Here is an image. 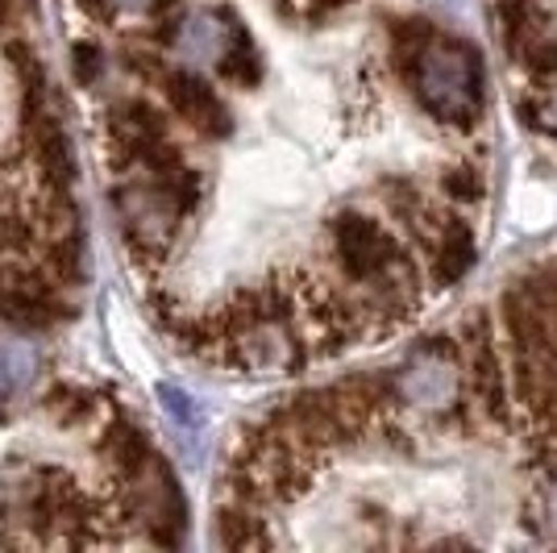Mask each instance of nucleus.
<instances>
[{
    "label": "nucleus",
    "mask_w": 557,
    "mask_h": 553,
    "mask_svg": "<svg viewBox=\"0 0 557 553\" xmlns=\"http://www.w3.org/2000/svg\"><path fill=\"white\" fill-rule=\"evenodd\" d=\"M408 79H412V93L424 105V113L437 116L442 125L470 130L483 113V59L458 38L433 34L417 50Z\"/></svg>",
    "instance_id": "nucleus-1"
},
{
    "label": "nucleus",
    "mask_w": 557,
    "mask_h": 553,
    "mask_svg": "<svg viewBox=\"0 0 557 553\" xmlns=\"http://www.w3.org/2000/svg\"><path fill=\"white\" fill-rule=\"evenodd\" d=\"M392 408L417 416V420H449L466 404V374L454 337H433L417 346L404 367L387 374Z\"/></svg>",
    "instance_id": "nucleus-2"
},
{
    "label": "nucleus",
    "mask_w": 557,
    "mask_h": 553,
    "mask_svg": "<svg viewBox=\"0 0 557 553\" xmlns=\"http://www.w3.org/2000/svg\"><path fill=\"white\" fill-rule=\"evenodd\" d=\"M329 237H333V254H337L342 271L354 283H371L408 258L404 246L395 242V233L367 212H337L329 221Z\"/></svg>",
    "instance_id": "nucleus-3"
},
{
    "label": "nucleus",
    "mask_w": 557,
    "mask_h": 553,
    "mask_svg": "<svg viewBox=\"0 0 557 553\" xmlns=\"http://www.w3.org/2000/svg\"><path fill=\"white\" fill-rule=\"evenodd\" d=\"M116 205H121V221H125V237H129V250L134 254L163 258L175 246V230L184 221V208L175 205L154 180L150 184L121 187Z\"/></svg>",
    "instance_id": "nucleus-4"
},
{
    "label": "nucleus",
    "mask_w": 557,
    "mask_h": 553,
    "mask_svg": "<svg viewBox=\"0 0 557 553\" xmlns=\"http://www.w3.org/2000/svg\"><path fill=\"white\" fill-rule=\"evenodd\" d=\"M67 317L63 300L54 296L42 275H4L0 283V321L17 333H42Z\"/></svg>",
    "instance_id": "nucleus-5"
},
{
    "label": "nucleus",
    "mask_w": 557,
    "mask_h": 553,
    "mask_svg": "<svg viewBox=\"0 0 557 553\" xmlns=\"http://www.w3.org/2000/svg\"><path fill=\"white\" fill-rule=\"evenodd\" d=\"M163 93H166V105L184 116L196 134H205V138H225L233 130L230 109L221 105V96L212 93L196 71H166Z\"/></svg>",
    "instance_id": "nucleus-6"
},
{
    "label": "nucleus",
    "mask_w": 557,
    "mask_h": 553,
    "mask_svg": "<svg viewBox=\"0 0 557 553\" xmlns=\"http://www.w3.org/2000/svg\"><path fill=\"white\" fill-rule=\"evenodd\" d=\"M237 29H242V25L233 17V9H205V13L180 17V29H175L171 47L180 50L187 63H200V67L212 63V67H216Z\"/></svg>",
    "instance_id": "nucleus-7"
},
{
    "label": "nucleus",
    "mask_w": 557,
    "mask_h": 553,
    "mask_svg": "<svg viewBox=\"0 0 557 553\" xmlns=\"http://www.w3.org/2000/svg\"><path fill=\"white\" fill-rule=\"evenodd\" d=\"M100 450H104L109 466H113L125 483L141 479V475L150 470V462H154V445H150V438L141 433L134 420H125V416L109 420V429H104V438H100Z\"/></svg>",
    "instance_id": "nucleus-8"
},
{
    "label": "nucleus",
    "mask_w": 557,
    "mask_h": 553,
    "mask_svg": "<svg viewBox=\"0 0 557 553\" xmlns=\"http://www.w3.org/2000/svg\"><path fill=\"white\" fill-rule=\"evenodd\" d=\"M216 532H221V545H230V550H255V545H271V537H267L262 520L255 516V507L237 504V500H230V504L221 507Z\"/></svg>",
    "instance_id": "nucleus-9"
},
{
    "label": "nucleus",
    "mask_w": 557,
    "mask_h": 553,
    "mask_svg": "<svg viewBox=\"0 0 557 553\" xmlns=\"http://www.w3.org/2000/svg\"><path fill=\"white\" fill-rule=\"evenodd\" d=\"M96 408H100V395L92 388H79V383H54L47 392V413L59 420V425H84L92 420Z\"/></svg>",
    "instance_id": "nucleus-10"
},
{
    "label": "nucleus",
    "mask_w": 557,
    "mask_h": 553,
    "mask_svg": "<svg viewBox=\"0 0 557 553\" xmlns=\"http://www.w3.org/2000/svg\"><path fill=\"white\" fill-rule=\"evenodd\" d=\"M524 516H529V529L541 532L545 541H557V462L545 466L541 483H536L533 495H529Z\"/></svg>",
    "instance_id": "nucleus-11"
},
{
    "label": "nucleus",
    "mask_w": 557,
    "mask_h": 553,
    "mask_svg": "<svg viewBox=\"0 0 557 553\" xmlns=\"http://www.w3.org/2000/svg\"><path fill=\"white\" fill-rule=\"evenodd\" d=\"M216 71H221L230 84H242V88H255L258 79H262V59H258V50H255V42H250V34H246V29H237V34H233V42L225 47Z\"/></svg>",
    "instance_id": "nucleus-12"
},
{
    "label": "nucleus",
    "mask_w": 557,
    "mask_h": 553,
    "mask_svg": "<svg viewBox=\"0 0 557 553\" xmlns=\"http://www.w3.org/2000/svg\"><path fill=\"white\" fill-rule=\"evenodd\" d=\"M442 192L449 200H458V205H474V200H483V175L474 171V167H449L442 175Z\"/></svg>",
    "instance_id": "nucleus-13"
},
{
    "label": "nucleus",
    "mask_w": 557,
    "mask_h": 553,
    "mask_svg": "<svg viewBox=\"0 0 557 553\" xmlns=\"http://www.w3.org/2000/svg\"><path fill=\"white\" fill-rule=\"evenodd\" d=\"M29 374H34V362L25 358L22 349H0V400L22 392L29 383Z\"/></svg>",
    "instance_id": "nucleus-14"
},
{
    "label": "nucleus",
    "mask_w": 557,
    "mask_h": 553,
    "mask_svg": "<svg viewBox=\"0 0 557 553\" xmlns=\"http://www.w3.org/2000/svg\"><path fill=\"white\" fill-rule=\"evenodd\" d=\"M71 63H75V79L84 88H92V84H100V75H104V50H96L92 42H79Z\"/></svg>",
    "instance_id": "nucleus-15"
},
{
    "label": "nucleus",
    "mask_w": 557,
    "mask_h": 553,
    "mask_svg": "<svg viewBox=\"0 0 557 553\" xmlns=\"http://www.w3.org/2000/svg\"><path fill=\"white\" fill-rule=\"evenodd\" d=\"M159 400H163V408L171 416H175L180 425H200V408H196V404H191V400H187V395L180 392V388L163 383V388H159Z\"/></svg>",
    "instance_id": "nucleus-16"
},
{
    "label": "nucleus",
    "mask_w": 557,
    "mask_h": 553,
    "mask_svg": "<svg viewBox=\"0 0 557 553\" xmlns=\"http://www.w3.org/2000/svg\"><path fill=\"white\" fill-rule=\"evenodd\" d=\"M104 4H109V17H116V13H146L159 0H104Z\"/></svg>",
    "instance_id": "nucleus-17"
},
{
    "label": "nucleus",
    "mask_w": 557,
    "mask_h": 553,
    "mask_svg": "<svg viewBox=\"0 0 557 553\" xmlns=\"http://www.w3.org/2000/svg\"><path fill=\"white\" fill-rule=\"evenodd\" d=\"M9 13H13V0H0V25L9 22Z\"/></svg>",
    "instance_id": "nucleus-18"
}]
</instances>
